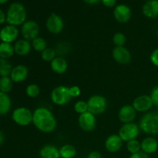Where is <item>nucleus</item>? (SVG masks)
<instances>
[{"instance_id":"obj_18","label":"nucleus","mask_w":158,"mask_h":158,"mask_svg":"<svg viewBox=\"0 0 158 158\" xmlns=\"http://www.w3.org/2000/svg\"><path fill=\"white\" fill-rule=\"evenodd\" d=\"M143 15L148 19L158 17V0H150L146 2L142 7Z\"/></svg>"},{"instance_id":"obj_23","label":"nucleus","mask_w":158,"mask_h":158,"mask_svg":"<svg viewBox=\"0 0 158 158\" xmlns=\"http://www.w3.org/2000/svg\"><path fill=\"white\" fill-rule=\"evenodd\" d=\"M12 108V100L8 94L0 91V115H6Z\"/></svg>"},{"instance_id":"obj_15","label":"nucleus","mask_w":158,"mask_h":158,"mask_svg":"<svg viewBox=\"0 0 158 158\" xmlns=\"http://www.w3.org/2000/svg\"><path fill=\"white\" fill-rule=\"evenodd\" d=\"M19 29L16 26L9 25L5 26L0 30V40L3 43H11L15 42L19 36Z\"/></svg>"},{"instance_id":"obj_39","label":"nucleus","mask_w":158,"mask_h":158,"mask_svg":"<svg viewBox=\"0 0 158 158\" xmlns=\"http://www.w3.org/2000/svg\"><path fill=\"white\" fill-rule=\"evenodd\" d=\"M129 158H149V155L145 154V153L143 152L142 151H139V152L136 153V154H131Z\"/></svg>"},{"instance_id":"obj_14","label":"nucleus","mask_w":158,"mask_h":158,"mask_svg":"<svg viewBox=\"0 0 158 158\" xmlns=\"http://www.w3.org/2000/svg\"><path fill=\"white\" fill-rule=\"evenodd\" d=\"M137 113L132 105H123L119 110L118 119L123 124L133 123L137 117Z\"/></svg>"},{"instance_id":"obj_32","label":"nucleus","mask_w":158,"mask_h":158,"mask_svg":"<svg viewBox=\"0 0 158 158\" xmlns=\"http://www.w3.org/2000/svg\"><path fill=\"white\" fill-rule=\"evenodd\" d=\"M73 109L76 113L78 114H83L88 111L87 102L84 100H78L75 103L73 106Z\"/></svg>"},{"instance_id":"obj_38","label":"nucleus","mask_w":158,"mask_h":158,"mask_svg":"<svg viewBox=\"0 0 158 158\" xmlns=\"http://www.w3.org/2000/svg\"><path fill=\"white\" fill-rule=\"evenodd\" d=\"M101 2L104 6L107 8L115 7L117 5V0H101Z\"/></svg>"},{"instance_id":"obj_20","label":"nucleus","mask_w":158,"mask_h":158,"mask_svg":"<svg viewBox=\"0 0 158 158\" xmlns=\"http://www.w3.org/2000/svg\"><path fill=\"white\" fill-rule=\"evenodd\" d=\"M141 151L147 154H152L158 150V140L154 137H147L140 143Z\"/></svg>"},{"instance_id":"obj_19","label":"nucleus","mask_w":158,"mask_h":158,"mask_svg":"<svg viewBox=\"0 0 158 158\" xmlns=\"http://www.w3.org/2000/svg\"><path fill=\"white\" fill-rule=\"evenodd\" d=\"M13 46L15 53L19 56H26L32 49L30 41H28L25 39L16 40Z\"/></svg>"},{"instance_id":"obj_1","label":"nucleus","mask_w":158,"mask_h":158,"mask_svg":"<svg viewBox=\"0 0 158 158\" xmlns=\"http://www.w3.org/2000/svg\"><path fill=\"white\" fill-rule=\"evenodd\" d=\"M32 123L38 131L50 134L56 128L57 122L52 111L45 106H39L32 112Z\"/></svg>"},{"instance_id":"obj_41","label":"nucleus","mask_w":158,"mask_h":158,"mask_svg":"<svg viewBox=\"0 0 158 158\" xmlns=\"http://www.w3.org/2000/svg\"><path fill=\"white\" fill-rule=\"evenodd\" d=\"M6 22V14L0 9V25Z\"/></svg>"},{"instance_id":"obj_40","label":"nucleus","mask_w":158,"mask_h":158,"mask_svg":"<svg viewBox=\"0 0 158 158\" xmlns=\"http://www.w3.org/2000/svg\"><path fill=\"white\" fill-rule=\"evenodd\" d=\"M87 158H102V156L99 151H94L88 154Z\"/></svg>"},{"instance_id":"obj_37","label":"nucleus","mask_w":158,"mask_h":158,"mask_svg":"<svg viewBox=\"0 0 158 158\" xmlns=\"http://www.w3.org/2000/svg\"><path fill=\"white\" fill-rule=\"evenodd\" d=\"M150 60H151V63H152L154 66L158 67V48L155 49L151 54V56H150Z\"/></svg>"},{"instance_id":"obj_42","label":"nucleus","mask_w":158,"mask_h":158,"mask_svg":"<svg viewBox=\"0 0 158 158\" xmlns=\"http://www.w3.org/2000/svg\"><path fill=\"white\" fill-rule=\"evenodd\" d=\"M83 2L88 5H95L101 2V0H83Z\"/></svg>"},{"instance_id":"obj_2","label":"nucleus","mask_w":158,"mask_h":158,"mask_svg":"<svg viewBox=\"0 0 158 158\" xmlns=\"http://www.w3.org/2000/svg\"><path fill=\"white\" fill-rule=\"evenodd\" d=\"M27 18V12L22 3L12 2L6 12V23L14 26H22Z\"/></svg>"},{"instance_id":"obj_27","label":"nucleus","mask_w":158,"mask_h":158,"mask_svg":"<svg viewBox=\"0 0 158 158\" xmlns=\"http://www.w3.org/2000/svg\"><path fill=\"white\" fill-rule=\"evenodd\" d=\"M13 87V82L10 77H0V91L5 94H9Z\"/></svg>"},{"instance_id":"obj_25","label":"nucleus","mask_w":158,"mask_h":158,"mask_svg":"<svg viewBox=\"0 0 158 158\" xmlns=\"http://www.w3.org/2000/svg\"><path fill=\"white\" fill-rule=\"evenodd\" d=\"M77 153V149L72 144H64L60 148V158H74Z\"/></svg>"},{"instance_id":"obj_26","label":"nucleus","mask_w":158,"mask_h":158,"mask_svg":"<svg viewBox=\"0 0 158 158\" xmlns=\"http://www.w3.org/2000/svg\"><path fill=\"white\" fill-rule=\"evenodd\" d=\"M32 48L35 51L39 52H42L43 50L47 48V42L43 37L38 36L34 39L32 41H31Z\"/></svg>"},{"instance_id":"obj_8","label":"nucleus","mask_w":158,"mask_h":158,"mask_svg":"<svg viewBox=\"0 0 158 158\" xmlns=\"http://www.w3.org/2000/svg\"><path fill=\"white\" fill-rule=\"evenodd\" d=\"M40 26L34 20H26L21 26V34L23 39L28 41H32L39 36Z\"/></svg>"},{"instance_id":"obj_34","label":"nucleus","mask_w":158,"mask_h":158,"mask_svg":"<svg viewBox=\"0 0 158 158\" xmlns=\"http://www.w3.org/2000/svg\"><path fill=\"white\" fill-rule=\"evenodd\" d=\"M69 49H70V47H69L68 43H60L56 46L55 51L57 55H58V56H63L66 55V53L69 52Z\"/></svg>"},{"instance_id":"obj_21","label":"nucleus","mask_w":158,"mask_h":158,"mask_svg":"<svg viewBox=\"0 0 158 158\" xmlns=\"http://www.w3.org/2000/svg\"><path fill=\"white\" fill-rule=\"evenodd\" d=\"M50 67L52 72L60 75L66 72L68 69V63L64 57L57 56L50 63Z\"/></svg>"},{"instance_id":"obj_4","label":"nucleus","mask_w":158,"mask_h":158,"mask_svg":"<svg viewBox=\"0 0 158 158\" xmlns=\"http://www.w3.org/2000/svg\"><path fill=\"white\" fill-rule=\"evenodd\" d=\"M52 103L56 106H65L72 99L69 94V87L64 85H60L54 88L50 94Z\"/></svg>"},{"instance_id":"obj_9","label":"nucleus","mask_w":158,"mask_h":158,"mask_svg":"<svg viewBox=\"0 0 158 158\" xmlns=\"http://www.w3.org/2000/svg\"><path fill=\"white\" fill-rule=\"evenodd\" d=\"M46 29L52 34H60L64 29V22L62 17L54 12L49 15L46 22Z\"/></svg>"},{"instance_id":"obj_11","label":"nucleus","mask_w":158,"mask_h":158,"mask_svg":"<svg viewBox=\"0 0 158 158\" xmlns=\"http://www.w3.org/2000/svg\"><path fill=\"white\" fill-rule=\"evenodd\" d=\"M132 106L137 112L148 113L153 107L152 99L149 95H140L136 97L132 103Z\"/></svg>"},{"instance_id":"obj_33","label":"nucleus","mask_w":158,"mask_h":158,"mask_svg":"<svg viewBox=\"0 0 158 158\" xmlns=\"http://www.w3.org/2000/svg\"><path fill=\"white\" fill-rule=\"evenodd\" d=\"M126 42V36L122 32H117L113 36V43L115 45V46H124Z\"/></svg>"},{"instance_id":"obj_7","label":"nucleus","mask_w":158,"mask_h":158,"mask_svg":"<svg viewBox=\"0 0 158 158\" xmlns=\"http://www.w3.org/2000/svg\"><path fill=\"white\" fill-rule=\"evenodd\" d=\"M140 127L135 123H124L120 127L119 130L118 135L122 139L123 142L127 143L128 141L132 140H135L138 137L140 134Z\"/></svg>"},{"instance_id":"obj_6","label":"nucleus","mask_w":158,"mask_h":158,"mask_svg":"<svg viewBox=\"0 0 158 158\" xmlns=\"http://www.w3.org/2000/svg\"><path fill=\"white\" fill-rule=\"evenodd\" d=\"M12 118L19 126H29L32 123V112L29 108L20 106L14 110L12 114Z\"/></svg>"},{"instance_id":"obj_35","label":"nucleus","mask_w":158,"mask_h":158,"mask_svg":"<svg viewBox=\"0 0 158 158\" xmlns=\"http://www.w3.org/2000/svg\"><path fill=\"white\" fill-rule=\"evenodd\" d=\"M150 96H151V99H152L154 106H155L158 109V85L153 88L152 91H151V94Z\"/></svg>"},{"instance_id":"obj_17","label":"nucleus","mask_w":158,"mask_h":158,"mask_svg":"<svg viewBox=\"0 0 158 158\" xmlns=\"http://www.w3.org/2000/svg\"><path fill=\"white\" fill-rule=\"evenodd\" d=\"M29 76V69L25 65H17L12 68L10 74V78L13 83H19L24 82Z\"/></svg>"},{"instance_id":"obj_29","label":"nucleus","mask_w":158,"mask_h":158,"mask_svg":"<svg viewBox=\"0 0 158 158\" xmlns=\"http://www.w3.org/2000/svg\"><path fill=\"white\" fill-rule=\"evenodd\" d=\"M57 56V54L56 52L55 49L52 48H46L45 50L41 52L42 60L46 63H51L56 57Z\"/></svg>"},{"instance_id":"obj_16","label":"nucleus","mask_w":158,"mask_h":158,"mask_svg":"<svg viewBox=\"0 0 158 158\" xmlns=\"http://www.w3.org/2000/svg\"><path fill=\"white\" fill-rule=\"evenodd\" d=\"M123 141L118 134H111L106 139L104 143L105 148L110 153H117L123 147Z\"/></svg>"},{"instance_id":"obj_13","label":"nucleus","mask_w":158,"mask_h":158,"mask_svg":"<svg viewBox=\"0 0 158 158\" xmlns=\"http://www.w3.org/2000/svg\"><path fill=\"white\" fill-rule=\"evenodd\" d=\"M112 56L114 61L122 65L130 63L132 58L131 52L125 46H115L112 51Z\"/></svg>"},{"instance_id":"obj_12","label":"nucleus","mask_w":158,"mask_h":158,"mask_svg":"<svg viewBox=\"0 0 158 158\" xmlns=\"http://www.w3.org/2000/svg\"><path fill=\"white\" fill-rule=\"evenodd\" d=\"M132 15L131 9L127 5L119 4L114 7V17L120 23H127L130 21Z\"/></svg>"},{"instance_id":"obj_3","label":"nucleus","mask_w":158,"mask_h":158,"mask_svg":"<svg viewBox=\"0 0 158 158\" xmlns=\"http://www.w3.org/2000/svg\"><path fill=\"white\" fill-rule=\"evenodd\" d=\"M139 127L148 135H158V111L148 112L140 118Z\"/></svg>"},{"instance_id":"obj_30","label":"nucleus","mask_w":158,"mask_h":158,"mask_svg":"<svg viewBox=\"0 0 158 158\" xmlns=\"http://www.w3.org/2000/svg\"><path fill=\"white\" fill-rule=\"evenodd\" d=\"M126 147L127 150V151L131 154H136V153L141 151V144H140V142L139 140H137V139L128 141L127 143Z\"/></svg>"},{"instance_id":"obj_44","label":"nucleus","mask_w":158,"mask_h":158,"mask_svg":"<svg viewBox=\"0 0 158 158\" xmlns=\"http://www.w3.org/2000/svg\"><path fill=\"white\" fill-rule=\"evenodd\" d=\"M9 0H0V5H2V4H6V2H8Z\"/></svg>"},{"instance_id":"obj_28","label":"nucleus","mask_w":158,"mask_h":158,"mask_svg":"<svg viewBox=\"0 0 158 158\" xmlns=\"http://www.w3.org/2000/svg\"><path fill=\"white\" fill-rule=\"evenodd\" d=\"M12 68V64L8 60L0 58V77H9Z\"/></svg>"},{"instance_id":"obj_24","label":"nucleus","mask_w":158,"mask_h":158,"mask_svg":"<svg viewBox=\"0 0 158 158\" xmlns=\"http://www.w3.org/2000/svg\"><path fill=\"white\" fill-rule=\"evenodd\" d=\"M15 53L14 46L11 43H0V58L8 60L11 58Z\"/></svg>"},{"instance_id":"obj_36","label":"nucleus","mask_w":158,"mask_h":158,"mask_svg":"<svg viewBox=\"0 0 158 158\" xmlns=\"http://www.w3.org/2000/svg\"><path fill=\"white\" fill-rule=\"evenodd\" d=\"M69 94L72 98H77V97H80V94H81V89L78 86H72L69 87Z\"/></svg>"},{"instance_id":"obj_31","label":"nucleus","mask_w":158,"mask_h":158,"mask_svg":"<svg viewBox=\"0 0 158 158\" xmlns=\"http://www.w3.org/2000/svg\"><path fill=\"white\" fill-rule=\"evenodd\" d=\"M40 94V88L35 83H31L26 88V94L30 98H36Z\"/></svg>"},{"instance_id":"obj_46","label":"nucleus","mask_w":158,"mask_h":158,"mask_svg":"<svg viewBox=\"0 0 158 158\" xmlns=\"http://www.w3.org/2000/svg\"><path fill=\"white\" fill-rule=\"evenodd\" d=\"M144 1H146V2H148V1H150V0H144Z\"/></svg>"},{"instance_id":"obj_10","label":"nucleus","mask_w":158,"mask_h":158,"mask_svg":"<svg viewBox=\"0 0 158 158\" xmlns=\"http://www.w3.org/2000/svg\"><path fill=\"white\" fill-rule=\"evenodd\" d=\"M78 123L80 127L83 131L90 132L94 131L97 127V118L94 114L87 111L79 116Z\"/></svg>"},{"instance_id":"obj_22","label":"nucleus","mask_w":158,"mask_h":158,"mask_svg":"<svg viewBox=\"0 0 158 158\" xmlns=\"http://www.w3.org/2000/svg\"><path fill=\"white\" fill-rule=\"evenodd\" d=\"M39 154L40 158H60V149L52 144L44 145Z\"/></svg>"},{"instance_id":"obj_45","label":"nucleus","mask_w":158,"mask_h":158,"mask_svg":"<svg viewBox=\"0 0 158 158\" xmlns=\"http://www.w3.org/2000/svg\"><path fill=\"white\" fill-rule=\"evenodd\" d=\"M157 38H158V29H157Z\"/></svg>"},{"instance_id":"obj_5","label":"nucleus","mask_w":158,"mask_h":158,"mask_svg":"<svg viewBox=\"0 0 158 158\" xmlns=\"http://www.w3.org/2000/svg\"><path fill=\"white\" fill-rule=\"evenodd\" d=\"M88 111L94 115H100L103 114L107 108V100L103 96L93 95L88 99Z\"/></svg>"},{"instance_id":"obj_43","label":"nucleus","mask_w":158,"mask_h":158,"mask_svg":"<svg viewBox=\"0 0 158 158\" xmlns=\"http://www.w3.org/2000/svg\"><path fill=\"white\" fill-rule=\"evenodd\" d=\"M5 141V134L2 131H0V147L3 144Z\"/></svg>"}]
</instances>
